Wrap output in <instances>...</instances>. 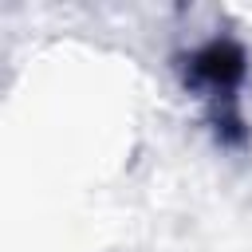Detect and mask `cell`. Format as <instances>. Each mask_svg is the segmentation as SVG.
Instances as JSON below:
<instances>
[{
    "label": "cell",
    "mask_w": 252,
    "mask_h": 252,
    "mask_svg": "<svg viewBox=\"0 0 252 252\" xmlns=\"http://www.w3.org/2000/svg\"><path fill=\"white\" fill-rule=\"evenodd\" d=\"M193 75L213 83V87H232L244 79V51L232 39H213L193 55Z\"/></svg>",
    "instance_id": "obj_1"
}]
</instances>
